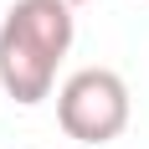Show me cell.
<instances>
[{
  "label": "cell",
  "instance_id": "obj_3",
  "mask_svg": "<svg viewBox=\"0 0 149 149\" xmlns=\"http://www.w3.org/2000/svg\"><path fill=\"white\" fill-rule=\"evenodd\" d=\"M62 5H82V0H62Z\"/></svg>",
  "mask_w": 149,
  "mask_h": 149
},
{
  "label": "cell",
  "instance_id": "obj_1",
  "mask_svg": "<svg viewBox=\"0 0 149 149\" xmlns=\"http://www.w3.org/2000/svg\"><path fill=\"white\" fill-rule=\"evenodd\" d=\"M77 21L62 0H15L0 21V88L21 108L52 98L57 62L72 52Z\"/></svg>",
  "mask_w": 149,
  "mask_h": 149
},
{
  "label": "cell",
  "instance_id": "obj_2",
  "mask_svg": "<svg viewBox=\"0 0 149 149\" xmlns=\"http://www.w3.org/2000/svg\"><path fill=\"white\" fill-rule=\"evenodd\" d=\"M57 123L77 144H113L129 129V88L108 67H82L57 93Z\"/></svg>",
  "mask_w": 149,
  "mask_h": 149
}]
</instances>
